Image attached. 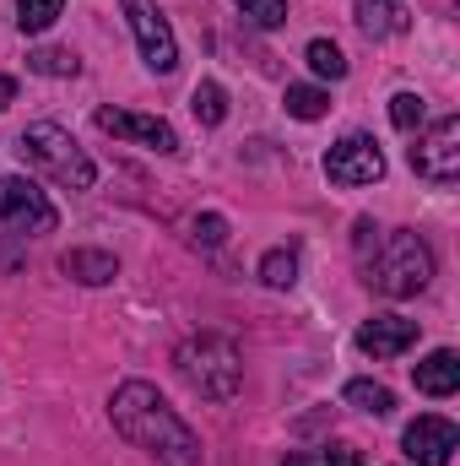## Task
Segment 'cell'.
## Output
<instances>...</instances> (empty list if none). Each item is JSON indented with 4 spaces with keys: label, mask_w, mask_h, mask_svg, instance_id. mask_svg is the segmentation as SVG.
<instances>
[{
    "label": "cell",
    "mask_w": 460,
    "mask_h": 466,
    "mask_svg": "<svg viewBox=\"0 0 460 466\" xmlns=\"http://www.w3.org/2000/svg\"><path fill=\"white\" fill-rule=\"evenodd\" d=\"M325 179L342 185V190H357V185H379L385 179V152L374 136H342L331 152H325Z\"/></svg>",
    "instance_id": "obj_7"
},
{
    "label": "cell",
    "mask_w": 460,
    "mask_h": 466,
    "mask_svg": "<svg viewBox=\"0 0 460 466\" xmlns=\"http://www.w3.org/2000/svg\"><path fill=\"white\" fill-rule=\"evenodd\" d=\"M282 466H315V461H309V456H287Z\"/></svg>",
    "instance_id": "obj_28"
},
{
    "label": "cell",
    "mask_w": 460,
    "mask_h": 466,
    "mask_svg": "<svg viewBox=\"0 0 460 466\" xmlns=\"http://www.w3.org/2000/svg\"><path fill=\"white\" fill-rule=\"evenodd\" d=\"M60 271H65L71 282H82V288H104V282L119 277V260L109 249H65V255H60Z\"/></svg>",
    "instance_id": "obj_13"
},
{
    "label": "cell",
    "mask_w": 460,
    "mask_h": 466,
    "mask_svg": "<svg viewBox=\"0 0 460 466\" xmlns=\"http://www.w3.org/2000/svg\"><path fill=\"white\" fill-rule=\"evenodd\" d=\"M60 223V212L49 207V196L33 185V179H22V174H0V228L5 233H49Z\"/></svg>",
    "instance_id": "obj_5"
},
{
    "label": "cell",
    "mask_w": 460,
    "mask_h": 466,
    "mask_svg": "<svg viewBox=\"0 0 460 466\" xmlns=\"http://www.w3.org/2000/svg\"><path fill=\"white\" fill-rule=\"evenodd\" d=\"M357 238H352V244H357V260H363V255H368V249H374V244H379V228H374V223H368V218H357Z\"/></svg>",
    "instance_id": "obj_26"
},
{
    "label": "cell",
    "mask_w": 460,
    "mask_h": 466,
    "mask_svg": "<svg viewBox=\"0 0 460 466\" xmlns=\"http://www.w3.org/2000/svg\"><path fill=\"white\" fill-rule=\"evenodd\" d=\"M401 451H406V461L417 466H450V456L460 451V429L450 418H417V423H406V434H401Z\"/></svg>",
    "instance_id": "obj_10"
},
{
    "label": "cell",
    "mask_w": 460,
    "mask_h": 466,
    "mask_svg": "<svg viewBox=\"0 0 460 466\" xmlns=\"http://www.w3.org/2000/svg\"><path fill=\"white\" fill-rule=\"evenodd\" d=\"M363 282L385 299H417L434 282V249L412 228H390L363 255Z\"/></svg>",
    "instance_id": "obj_2"
},
{
    "label": "cell",
    "mask_w": 460,
    "mask_h": 466,
    "mask_svg": "<svg viewBox=\"0 0 460 466\" xmlns=\"http://www.w3.org/2000/svg\"><path fill=\"white\" fill-rule=\"evenodd\" d=\"M412 380H417V390H423V396H455V390H460V358L450 348L428 352V358L412 369Z\"/></svg>",
    "instance_id": "obj_14"
},
{
    "label": "cell",
    "mask_w": 460,
    "mask_h": 466,
    "mask_svg": "<svg viewBox=\"0 0 460 466\" xmlns=\"http://www.w3.org/2000/svg\"><path fill=\"white\" fill-rule=\"evenodd\" d=\"M304 60H309V71H315V76H325V82H342V76H346V55L331 44V38H315V44L304 49Z\"/></svg>",
    "instance_id": "obj_19"
},
{
    "label": "cell",
    "mask_w": 460,
    "mask_h": 466,
    "mask_svg": "<svg viewBox=\"0 0 460 466\" xmlns=\"http://www.w3.org/2000/svg\"><path fill=\"white\" fill-rule=\"evenodd\" d=\"M423 119H428V98H423V93H395V98H390V125H395V130L417 136Z\"/></svg>",
    "instance_id": "obj_20"
},
{
    "label": "cell",
    "mask_w": 460,
    "mask_h": 466,
    "mask_svg": "<svg viewBox=\"0 0 460 466\" xmlns=\"http://www.w3.org/2000/svg\"><path fill=\"white\" fill-rule=\"evenodd\" d=\"M190 244H195V249H223V244H228V218H223V212H201V218L190 223Z\"/></svg>",
    "instance_id": "obj_23"
},
{
    "label": "cell",
    "mask_w": 460,
    "mask_h": 466,
    "mask_svg": "<svg viewBox=\"0 0 460 466\" xmlns=\"http://www.w3.org/2000/svg\"><path fill=\"white\" fill-rule=\"evenodd\" d=\"M16 152H22L33 168H44L55 185H65V190H93V185H98L93 157H87V152L76 147V136H71L65 125H55V119L27 125V130L16 136Z\"/></svg>",
    "instance_id": "obj_4"
},
{
    "label": "cell",
    "mask_w": 460,
    "mask_h": 466,
    "mask_svg": "<svg viewBox=\"0 0 460 466\" xmlns=\"http://www.w3.org/2000/svg\"><path fill=\"white\" fill-rule=\"evenodd\" d=\"M346 407H357V412H368V418H390L395 412V390L390 385H379V380H346Z\"/></svg>",
    "instance_id": "obj_15"
},
{
    "label": "cell",
    "mask_w": 460,
    "mask_h": 466,
    "mask_svg": "<svg viewBox=\"0 0 460 466\" xmlns=\"http://www.w3.org/2000/svg\"><path fill=\"white\" fill-rule=\"evenodd\" d=\"M352 16H357L363 38H395V33L412 27V16H406L401 0H352Z\"/></svg>",
    "instance_id": "obj_12"
},
{
    "label": "cell",
    "mask_w": 460,
    "mask_h": 466,
    "mask_svg": "<svg viewBox=\"0 0 460 466\" xmlns=\"http://www.w3.org/2000/svg\"><path fill=\"white\" fill-rule=\"evenodd\" d=\"M260 282L276 288V293L293 288V282H298V249H293V244H287V249H271V255L260 260Z\"/></svg>",
    "instance_id": "obj_16"
},
{
    "label": "cell",
    "mask_w": 460,
    "mask_h": 466,
    "mask_svg": "<svg viewBox=\"0 0 460 466\" xmlns=\"http://www.w3.org/2000/svg\"><path fill=\"white\" fill-rule=\"evenodd\" d=\"M60 11H65V0H16V27L22 33H49L60 22Z\"/></svg>",
    "instance_id": "obj_18"
},
{
    "label": "cell",
    "mask_w": 460,
    "mask_h": 466,
    "mask_svg": "<svg viewBox=\"0 0 460 466\" xmlns=\"http://www.w3.org/2000/svg\"><path fill=\"white\" fill-rule=\"evenodd\" d=\"M119 5H125V22H130V33H135V44H141L146 71L168 76V71L179 66V44H174L168 16L157 11V0H119Z\"/></svg>",
    "instance_id": "obj_6"
},
{
    "label": "cell",
    "mask_w": 460,
    "mask_h": 466,
    "mask_svg": "<svg viewBox=\"0 0 460 466\" xmlns=\"http://www.w3.org/2000/svg\"><path fill=\"white\" fill-rule=\"evenodd\" d=\"M412 168L428 179V185H455L460 179V119L445 115L439 125H428L412 147Z\"/></svg>",
    "instance_id": "obj_8"
},
{
    "label": "cell",
    "mask_w": 460,
    "mask_h": 466,
    "mask_svg": "<svg viewBox=\"0 0 460 466\" xmlns=\"http://www.w3.org/2000/svg\"><path fill=\"white\" fill-rule=\"evenodd\" d=\"M255 27H282L287 22V0H233Z\"/></svg>",
    "instance_id": "obj_24"
},
{
    "label": "cell",
    "mask_w": 460,
    "mask_h": 466,
    "mask_svg": "<svg viewBox=\"0 0 460 466\" xmlns=\"http://www.w3.org/2000/svg\"><path fill=\"white\" fill-rule=\"evenodd\" d=\"M352 342H357L363 358L385 363V358H401L406 348H417V320H406V315H374V320L357 326Z\"/></svg>",
    "instance_id": "obj_11"
},
{
    "label": "cell",
    "mask_w": 460,
    "mask_h": 466,
    "mask_svg": "<svg viewBox=\"0 0 460 466\" xmlns=\"http://www.w3.org/2000/svg\"><path fill=\"white\" fill-rule=\"evenodd\" d=\"M27 71H38V76H76L82 60H76L71 49H33V55H27Z\"/></svg>",
    "instance_id": "obj_22"
},
{
    "label": "cell",
    "mask_w": 460,
    "mask_h": 466,
    "mask_svg": "<svg viewBox=\"0 0 460 466\" xmlns=\"http://www.w3.org/2000/svg\"><path fill=\"white\" fill-rule=\"evenodd\" d=\"M11 104H16V82H11V76H0V115H5Z\"/></svg>",
    "instance_id": "obj_27"
},
{
    "label": "cell",
    "mask_w": 460,
    "mask_h": 466,
    "mask_svg": "<svg viewBox=\"0 0 460 466\" xmlns=\"http://www.w3.org/2000/svg\"><path fill=\"white\" fill-rule=\"evenodd\" d=\"M190 109H195L201 125H223V119H228V93H223L217 82H201V87L190 93Z\"/></svg>",
    "instance_id": "obj_21"
},
{
    "label": "cell",
    "mask_w": 460,
    "mask_h": 466,
    "mask_svg": "<svg viewBox=\"0 0 460 466\" xmlns=\"http://www.w3.org/2000/svg\"><path fill=\"white\" fill-rule=\"evenodd\" d=\"M109 418H115L119 434H125L141 456H152L157 466H201V440H195V429L163 401L157 385L125 380L115 390V401H109Z\"/></svg>",
    "instance_id": "obj_1"
},
{
    "label": "cell",
    "mask_w": 460,
    "mask_h": 466,
    "mask_svg": "<svg viewBox=\"0 0 460 466\" xmlns=\"http://www.w3.org/2000/svg\"><path fill=\"white\" fill-rule=\"evenodd\" d=\"M174 369H179V380H185L201 401H233L238 385H244V358H238V348H233L228 337H217V331H201V337L179 342Z\"/></svg>",
    "instance_id": "obj_3"
},
{
    "label": "cell",
    "mask_w": 460,
    "mask_h": 466,
    "mask_svg": "<svg viewBox=\"0 0 460 466\" xmlns=\"http://www.w3.org/2000/svg\"><path fill=\"white\" fill-rule=\"evenodd\" d=\"M282 104H287V115H293V119H325L331 93H325V87H304V82H293Z\"/></svg>",
    "instance_id": "obj_17"
},
{
    "label": "cell",
    "mask_w": 460,
    "mask_h": 466,
    "mask_svg": "<svg viewBox=\"0 0 460 466\" xmlns=\"http://www.w3.org/2000/svg\"><path fill=\"white\" fill-rule=\"evenodd\" d=\"M320 466H363V451L357 445H325Z\"/></svg>",
    "instance_id": "obj_25"
},
{
    "label": "cell",
    "mask_w": 460,
    "mask_h": 466,
    "mask_svg": "<svg viewBox=\"0 0 460 466\" xmlns=\"http://www.w3.org/2000/svg\"><path fill=\"white\" fill-rule=\"evenodd\" d=\"M93 125L104 130V136H119V141H135V147H152V152H179V130L168 125V119L157 115H130V109H98Z\"/></svg>",
    "instance_id": "obj_9"
}]
</instances>
